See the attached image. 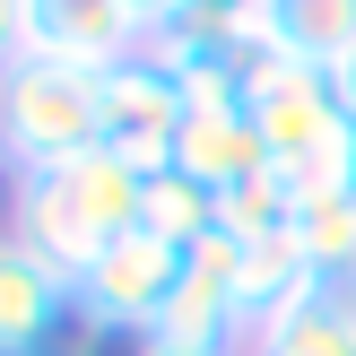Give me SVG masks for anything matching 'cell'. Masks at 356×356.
Returning a JSON list of instances; mask_svg holds the SVG:
<instances>
[{
  "label": "cell",
  "mask_w": 356,
  "mask_h": 356,
  "mask_svg": "<svg viewBox=\"0 0 356 356\" xmlns=\"http://www.w3.org/2000/svg\"><path fill=\"white\" fill-rule=\"evenodd\" d=\"M252 9L261 0H174V17L148 35V52L183 61V52H209V44H252Z\"/></svg>",
  "instance_id": "13"
},
{
  "label": "cell",
  "mask_w": 356,
  "mask_h": 356,
  "mask_svg": "<svg viewBox=\"0 0 356 356\" xmlns=\"http://www.w3.org/2000/svg\"><path fill=\"white\" fill-rule=\"evenodd\" d=\"M139 356H165V348H148V339H139Z\"/></svg>",
  "instance_id": "19"
},
{
  "label": "cell",
  "mask_w": 356,
  "mask_h": 356,
  "mask_svg": "<svg viewBox=\"0 0 356 356\" xmlns=\"http://www.w3.org/2000/svg\"><path fill=\"white\" fill-rule=\"evenodd\" d=\"M183 87H174L165 61H148V52H131V61L104 70V148L122 156V165L139 174H165L174 165V131H183Z\"/></svg>",
  "instance_id": "4"
},
{
  "label": "cell",
  "mask_w": 356,
  "mask_h": 356,
  "mask_svg": "<svg viewBox=\"0 0 356 356\" xmlns=\"http://www.w3.org/2000/svg\"><path fill=\"white\" fill-rule=\"evenodd\" d=\"M296 235H305V252H313V270H322V278H356V191L305 200Z\"/></svg>",
  "instance_id": "14"
},
{
  "label": "cell",
  "mask_w": 356,
  "mask_h": 356,
  "mask_svg": "<svg viewBox=\"0 0 356 356\" xmlns=\"http://www.w3.org/2000/svg\"><path fill=\"white\" fill-rule=\"evenodd\" d=\"M139 209H148V174L122 165L113 148H96L61 174H17L9 183V235L79 287V270L113 235H139Z\"/></svg>",
  "instance_id": "1"
},
{
  "label": "cell",
  "mask_w": 356,
  "mask_h": 356,
  "mask_svg": "<svg viewBox=\"0 0 356 356\" xmlns=\"http://www.w3.org/2000/svg\"><path fill=\"white\" fill-rule=\"evenodd\" d=\"M243 356H356V322L330 305L322 278H313V287L287 296L270 322H252V348H243Z\"/></svg>",
  "instance_id": "9"
},
{
  "label": "cell",
  "mask_w": 356,
  "mask_h": 356,
  "mask_svg": "<svg viewBox=\"0 0 356 356\" xmlns=\"http://www.w3.org/2000/svg\"><path fill=\"white\" fill-rule=\"evenodd\" d=\"M252 52L305 70H339L356 52V0H261L252 9Z\"/></svg>",
  "instance_id": "7"
},
{
  "label": "cell",
  "mask_w": 356,
  "mask_h": 356,
  "mask_svg": "<svg viewBox=\"0 0 356 356\" xmlns=\"http://www.w3.org/2000/svg\"><path fill=\"white\" fill-rule=\"evenodd\" d=\"M9 183H17V174H9V156H0V200H9Z\"/></svg>",
  "instance_id": "18"
},
{
  "label": "cell",
  "mask_w": 356,
  "mask_h": 356,
  "mask_svg": "<svg viewBox=\"0 0 356 356\" xmlns=\"http://www.w3.org/2000/svg\"><path fill=\"white\" fill-rule=\"evenodd\" d=\"M104 148V79L96 70L17 52L0 70V156L9 174H61Z\"/></svg>",
  "instance_id": "2"
},
{
  "label": "cell",
  "mask_w": 356,
  "mask_h": 356,
  "mask_svg": "<svg viewBox=\"0 0 356 356\" xmlns=\"http://www.w3.org/2000/svg\"><path fill=\"white\" fill-rule=\"evenodd\" d=\"M139 226H148L156 243H174V252H200L209 235H218V191H200L191 174H148V209H139Z\"/></svg>",
  "instance_id": "12"
},
{
  "label": "cell",
  "mask_w": 356,
  "mask_h": 356,
  "mask_svg": "<svg viewBox=\"0 0 356 356\" xmlns=\"http://www.w3.org/2000/svg\"><path fill=\"white\" fill-rule=\"evenodd\" d=\"M26 52L44 61H70V70H113L131 52H148V26H139L122 0H26Z\"/></svg>",
  "instance_id": "5"
},
{
  "label": "cell",
  "mask_w": 356,
  "mask_h": 356,
  "mask_svg": "<svg viewBox=\"0 0 356 356\" xmlns=\"http://www.w3.org/2000/svg\"><path fill=\"white\" fill-rule=\"evenodd\" d=\"M70 313H79V287L17 235H0V356H52Z\"/></svg>",
  "instance_id": "6"
},
{
  "label": "cell",
  "mask_w": 356,
  "mask_h": 356,
  "mask_svg": "<svg viewBox=\"0 0 356 356\" xmlns=\"http://www.w3.org/2000/svg\"><path fill=\"white\" fill-rule=\"evenodd\" d=\"M122 9H131V17H139V26H148V35H156V26H165V17H174V0H122Z\"/></svg>",
  "instance_id": "16"
},
{
  "label": "cell",
  "mask_w": 356,
  "mask_h": 356,
  "mask_svg": "<svg viewBox=\"0 0 356 356\" xmlns=\"http://www.w3.org/2000/svg\"><path fill=\"white\" fill-rule=\"evenodd\" d=\"M330 87H339V104H348V122H356V52H348L339 70H330Z\"/></svg>",
  "instance_id": "17"
},
{
  "label": "cell",
  "mask_w": 356,
  "mask_h": 356,
  "mask_svg": "<svg viewBox=\"0 0 356 356\" xmlns=\"http://www.w3.org/2000/svg\"><path fill=\"white\" fill-rule=\"evenodd\" d=\"M296 218H305V200H296V183L278 165L243 174L235 191H218V235H235V243H270V235H287Z\"/></svg>",
  "instance_id": "11"
},
{
  "label": "cell",
  "mask_w": 356,
  "mask_h": 356,
  "mask_svg": "<svg viewBox=\"0 0 356 356\" xmlns=\"http://www.w3.org/2000/svg\"><path fill=\"white\" fill-rule=\"evenodd\" d=\"M313 252H305V235H270V243H243V322H270L278 305H287V296H305L313 287Z\"/></svg>",
  "instance_id": "10"
},
{
  "label": "cell",
  "mask_w": 356,
  "mask_h": 356,
  "mask_svg": "<svg viewBox=\"0 0 356 356\" xmlns=\"http://www.w3.org/2000/svg\"><path fill=\"white\" fill-rule=\"evenodd\" d=\"M174 287H183V252H174V243H156L148 226H139V235H113L79 270V322L104 330V339H148V330L165 322Z\"/></svg>",
  "instance_id": "3"
},
{
  "label": "cell",
  "mask_w": 356,
  "mask_h": 356,
  "mask_svg": "<svg viewBox=\"0 0 356 356\" xmlns=\"http://www.w3.org/2000/svg\"><path fill=\"white\" fill-rule=\"evenodd\" d=\"M26 52V0H0V70Z\"/></svg>",
  "instance_id": "15"
},
{
  "label": "cell",
  "mask_w": 356,
  "mask_h": 356,
  "mask_svg": "<svg viewBox=\"0 0 356 356\" xmlns=\"http://www.w3.org/2000/svg\"><path fill=\"white\" fill-rule=\"evenodd\" d=\"M270 165V139L252 113H183L174 131V174H191L200 191H235L243 174Z\"/></svg>",
  "instance_id": "8"
}]
</instances>
